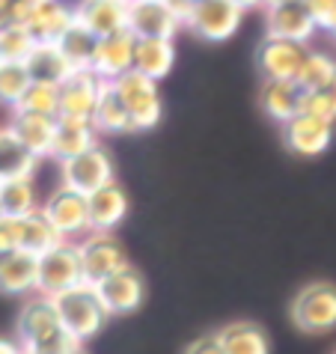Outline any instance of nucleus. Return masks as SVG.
I'll list each match as a JSON object with an SVG mask.
<instances>
[{
  "mask_svg": "<svg viewBox=\"0 0 336 354\" xmlns=\"http://www.w3.org/2000/svg\"><path fill=\"white\" fill-rule=\"evenodd\" d=\"M102 86L104 81H98L90 68H75L60 84V116H66V120H93Z\"/></svg>",
  "mask_w": 336,
  "mask_h": 354,
  "instance_id": "nucleus-15",
  "label": "nucleus"
},
{
  "mask_svg": "<svg viewBox=\"0 0 336 354\" xmlns=\"http://www.w3.org/2000/svg\"><path fill=\"white\" fill-rule=\"evenodd\" d=\"M18 346L24 354H68L81 348V342L60 324L51 298L36 295L18 316Z\"/></svg>",
  "mask_w": 336,
  "mask_h": 354,
  "instance_id": "nucleus-1",
  "label": "nucleus"
},
{
  "mask_svg": "<svg viewBox=\"0 0 336 354\" xmlns=\"http://www.w3.org/2000/svg\"><path fill=\"white\" fill-rule=\"evenodd\" d=\"M12 223H15V250L27 253V257H33V259L45 257L48 250L63 241L39 209L24 214V218H12Z\"/></svg>",
  "mask_w": 336,
  "mask_h": 354,
  "instance_id": "nucleus-20",
  "label": "nucleus"
},
{
  "mask_svg": "<svg viewBox=\"0 0 336 354\" xmlns=\"http://www.w3.org/2000/svg\"><path fill=\"white\" fill-rule=\"evenodd\" d=\"M54 125H57L54 116H36V113H18V111H12V120H9L6 129L24 143L27 152L36 155L39 161H45V158H51Z\"/></svg>",
  "mask_w": 336,
  "mask_h": 354,
  "instance_id": "nucleus-21",
  "label": "nucleus"
},
{
  "mask_svg": "<svg viewBox=\"0 0 336 354\" xmlns=\"http://www.w3.org/2000/svg\"><path fill=\"white\" fill-rule=\"evenodd\" d=\"M304 6L310 9L319 30H330L336 24V0H304Z\"/></svg>",
  "mask_w": 336,
  "mask_h": 354,
  "instance_id": "nucleus-37",
  "label": "nucleus"
},
{
  "mask_svg": "<svg viewBox=\"0 0 336 354\" xmlns=\"http://www.w3.org/2000/svg\"><path fill=\"white\" fill-rule=\"evenodd\" d=\"M75 21H81L86 30H93L98 39L125 30L128 3L125 0H81L75 9Z\"/></svg>",
  "mask_w": 336,
  "mask_h": 354,
  "instance_id": "nucleus-18",
  "label": "nucleus"
},
{
  "mask_svg": "<svg viewBox=\"0 0 336 354\" xmlns=\"http://www.w3.org/2000/svg\"><path fill=\"white\" fill-rule=\"evenodd\" d=\"M134 48H137V36L128 30L120 33H111V36H102L95 45V57H93V66L90 72L104 84H113L116 77H122L125 72L134 68Z\"/></svg>",
  "mask_w": 336,
  "mask_h": 354,
  "instance_id": "nucleus-13",
  "label": "nucleus"
},
{
  "mask_svg": "<svg viewBox=\"0 0 336 354\" xmlns=\"http://www.w3.org/2000/svg\"><path fill=\"white\" fill-rule=\"evenodd\" d=\"M298 98L301 90L298 84H289V81H265L262 84V111L271 116L274 122H289L292 116H298Z\"/></svg>",
  "mask_w": 336,
  "mask_h": 354,
  "instance_id": "nucleus-30",
  "label": "nucleus"
},
{
  "mask_svg": "<svg viewBox=\"0 0 336 354\" xmlns=\"http://www.w3.org/2000/svg\"><path fill=\"white\" fill-rule=\"evenodd\" d=\"M185 354H223V348H221L217 333H205V337H196L191 346L185 348Z\"/></svg>",
  "mask_w": 336,
  "mask_h": 354,
  "instance_id": "nucleus-38",
  "label": "nucleus"
},
{
  "mask_svg": "<svg viewBox=\"0 0 336 354\" xmlns=\"http://www.w3.org/2000/svg\"><path fill=\"white\" fill-rule=\"evenodd\" d=\"M244 12L239 6H232L230 0H200L191 6V12L185 18V27L194 36L205 39V42H226L239 33Z\"/></svg>",
  "mask_w": 336,
  "mask_h": 354,
  "instance_id": "nucleus-7",
  "label": "nucleus"
},
{
  "mask_svg": "<svg viewBox=\"0 0 336 354\" xmlns=\"http://www.w3.org/2000/svg\"><path fill=\"white\" fill-rule=\"evenodd\" d=\"M30 3H48V0H30Z\"/></svg>",
  "mask_w": 336,
  "mask_h": 354,
  "instance_id": "nucleus-47",
  "label": "nucleus"
},
{
  "mask_svg": "<svg viewBox=\"0 0 336 354\" xmlns=\"http://www.w3.org/2000/svg\"><path fill=\"white\" fill-rule=\"evenodd\" d=\"M60 176H63L66 188H72V191L84 194V196H90L93 191L116 182L113 158L107 155V149H102V146H93V149H86L81 155H75V158L63 161Z\"/></svg>",
  "mask_w": 336,
  "mask_h": 354,
  "instance_id": "nucleus-9",
  "label": "nucleus"
},
{
  "mask_svg": "<svg viewBox=\"0 0 336 354\" xmlns=\"http://www.w3.org/2000/svg\"><path fill=\"white\" fill-rule=\"evenodd\" d=\"M125 3H128V0H125Z\"/></svg>",
  "mask_w": 336,
  "mask_h": 354,
  "instance_id": "nucleus-52",
  "label": "nucleus"
},
{
  "mask_svg": "<svg viewBox=\"0 0 336 354\" xmlns=\"http://www.w3.org/2000/svg\"><path fill=\"white\" fill-rule=\"evenodd\" d=\"M310 54L306 45L298 42H283V39H265L256 60H259V72L265 81H298V72Z\"/></svg>",
  "mask_w": 336,
  "mask_h": 354,
  "instance_id": "nucleus-14",
  "label": "nucleus"
},
{
  "mask_svg": "<svg viewBox=\"0 0 336 354\" xmlns=\"http://www.w3.org/2000/svg\"><path fill=\"white\" fill-rule=\"evenodd\" d=\"M27 86H30V75H27L24 63L0 60V104H6L15 111V104L21 102Z\"/></svg>",
  "mask_w": 336,
  "mask_h": 354,
  "instance_id": "nucleus-34",
  "label": "nucleus"
},
{
  "mask_svg": "<svg viewBox=\"0 0 336 354\" xmlns=\"http://www.w3.org/2000/svg\"><path fill=\"white\" fill-rule=\"evenodd\" d=\"M39 277V259L27 253H9L0 259V292L3 295H33Z\"/></svg>",
  "mask_w": 336,
  "mask_h": 354,
  "instance_id": "nucleus-26",
  "label": "nucleus"
},
{
  "mask_svg": "<svg viewBox=\"0 0 336 354\" xmlns=\"http://www.w3.org/2000/svg\"><path fill=\"white\" fill-rule=\"evenodd\" d=\"M0 209L3 218H24L39 209L33 179H0Z\"/></svg>",
  "mask_w": 336,
  "mask_h": 354,
  "instance_id": "nucleus-31",
  "label": "nucleus"
},
{
  "mask_svg": "<svg viewBox=\"0 0 336 354\" xmlns=\"http://www.w3.org/2000/svg\"><path fill=\"white\" fill-rule=\"evenodd\" d=\"M292 322L306 333H324L336 328V286L310 283L292 301Z\"/></svg>",
  "mask_w": 336,
  "mask_h": 354,
  "instance_id": "nucleus-6",
  "label": "nucleus"
},
{
  "mask_svg": "<svg viewBox=\"0 0 336 354\" xmlns=\"http://www.w3.org/2000/svg\"><path fill=\"white\" fill-rule=\"evenodd\" d=\"M116 93H120L122 104L128 107V116H131L134 131H149L161 122L164 104H161V93H158V84L143 77L140 72H125L122 77L113 81Z\"/></svg>",
  "mask_w": 336,
  "mask_h": 354,
  "instance_id": "nucleus-3",
  "label": "nucleus"
},
{
  "mask_svg": "<svg viewBox=\"0 0 336 354\" xmlns=\"http://www.w3.org/2000/svg\"><path fill=\"white\" fill-rule=\"evenodd\" d=\"M68 354H86L84 348H75V351H68Z\"/></svg>",
  "mask_w": 336,
  "mask_h": 354,
  "instance_id": "nucleus-44",
  "label": "nucleus"
},
{
  "mask_svg": "<svg viewBox=\"0 0 336 354\" xmlns=\"http://www.w3.org/2000/svg\"><path fill=\"white\" fill-rule=\"evenodd\" d=\"M176 63V45L173 39H137L134 48V72H140L149 81H161L170 75Z\"/></svg>",
  "mask_w": 336,
  "mask_h": 354,
  "instance_id": "nucleus-23",
  "label": "nucleus"
},
{
  "mask_svg": "<svg viewBox=\"0 0 336 354\" xmlns=\"http://www.w3.org/2000/svg\"><path fill=\"white\" fill-rule=\"evenodd\" d=\"M98 298H102V307L107 316H128L134 313L137 307L143 304V295H146V283L140 277V271L125 265L111 277H104L102 283L95 286Z\"/></svg>",
  "mask_w": 336,
  "mask_h": 354,
  "instance_id": "nucleus-12",
  "label": "nucleus"
},
{
  "mask_svg": "<svg viewBox=\"0 0 336 354\" xmlns=\"http://www.w3.org/2000/svg\"><path fill=\"white\" fill-rule=\"evenodd\" d=\"M57 48H60V54L68 60L72 68H90L93 66V57H95V45H98V36L93 30H86L81 21H75L66 27V30L57 36Z\"/></svg>",
  "mask_w": 336,
  "mask_h": 354,
  "instance_id": "nucleus-29",
  "label": "nucleus"
},
{
  "mask_svg": "<svg viewBox=\"0 0 336 354\" xmlns=\"http://www.w3.org/2000/svg\"><path fill=\"white\" fill-rule=\"evenodd\" d=\"M336 77V60L330 54H321V51H310L306 60L298 72V90L301 93H321L324 86Z\"/></svg>",
  "mask_w": 336,
  "mask_h": 354,
  "instance_id": "nucleus-32",
  "label": "nucleus"
},
{
  "mask_svg": "<svg viewBox=\"0 0 336 354\" xmlns=\"http://www.w3.org/2000/svg\"><path fill=\"white\" fill-rule=\"evenodd\" d=\"M33 48H36V39L24 24H3L0 27V60L24 63Z\"/></svg>",
  "mask_w": 336,
  "mask_h": 354,
  "instance_id": "nucleus-35",
  "label": "nucleus"
},
{
  "mask_svg": "<svg viewBox=\"0 0 336 354\" xmlns=\"http://www.w3.org/2000/svg\"><path fill=\"white\" fill-rule=\"evenodd\" d=\"M283 129H286L283 137H286L289 152L301 155V158H315V155H321L333 140V122L315 120V116H304V113L292 116Z\"/></svg>",
  "mask_w": 336,
  "mask_h": 354,
  "instance_id": "nucleus-16",
  "label": "nucleus"
},
{
  "mask_svg": "<svg viewBox=\"0 0 336 354\" xmlns=\"http://www.w3.org/2000/svg\"><path fill=\"white\" fill-rule=\"evenodd\" d=\"M84 283L81 277V257H77V241H60L45 257H39V277L36 292L42 298H57L60 292Z\"/></svg>",
  "mask_w": 336,
  "mask_h": 354,
  "instance_id": "nucleus-4",
  "label": "nucleus"
},
{
  "mask_svg": "<svg viewBox=\"0 0 336 354\" xmlns=\"http://www.w3.org/2000/svg\"><path fill=\"white\" fill-rule=\"evenodd\" d=\"M324 95H328V102H330V107H333V113H336V77H333V81L328 84V86H324V90H321Z\"/></svg>",
  "mask_w": 336,
  "mask_h": 354,
  "instance_id": "nucleus-42",
  "label": "nucleus"
},
{
  "mask_svg": "<svg viewBox=\"0 0 336 354\" xmlns=\"http://www.w3.org/2000/svg\"><path fill=\"white\" fill-rule=\"evenodd\" d=\"M24 68H27V75H30V81L51 84V86H60L66 77L75 72L54 42H36V48L27 54Z\"/></svg>",
  "mask_w": 336,
  "mask_h": 354,
  "instance_id": "nucleus-22",
  "label": "nucleus"
},
{
  "mask_svg": "<svg viewBox=\"0 0 336 354\" xmlns=\"http://www.w3.org/2000/svg\"><path fill=\"white\" fill-rule=\"evenodd\" d=\"M185 3H191V6H194V3H200V0H185Z\"/></svg>",
  "mask_w": 336,
  "mask_h": 354,
  "instance_id": "nucleus-46",
  "label": "nucleus"
},
{
  "mask_svg": "<svg viewBox=\"0 0 336 354\" xmlns=\"http://www.w3.org/2000/svg\"><path fill=\"white\" fill-rule=\"evenodd\" d=\"M125 27L137 39H173L182 30V21L167 0H128Z\"/></svg>",
  "mask_w": 336,
  "mask_h": 354,
  "instance_id": "nucleus-10",
  "label": "nucleus"
},
{
  "mask_svg": "<svg viewBox=\"0 0 336 354\" xmlns=\"http://www.w3.org/2000/svg\"><path fill=\"white\" fill-rule=\"evenodd\" d=\"M77 257H81V277L90 286H98L104 277L128 265L122 244L113 232H90L84 241H77Z\"/></svg>",
  "mask_w": 336,
  "mask_h": 354,
  "instance_id": "nucleus-8",
  "label": "nucleus"
},
{
  "mask_svg": "<svg viewBox=\"0 0 336 354\" xmlns=\"http://www.w3.org/2000/svg\"><path fill=\"white\" fill-rule=\"evenodd\" d=\"M223 354H268V337L253 322H232L223 330H217Z\"/></svg>",
  "mask_w": 336,
  "mask_h": 354,
  "instance_id": "nucleus-28",
  "label": "nucleus"
},
{
  "mask_svg": "<svg viewBox=\"0 0 336 354\" xmlns=\"http://www.w3.org/2000/svg\"><path fill=\"white\" fill-rule=\"evenodd\" d=\"M319 33L310 9L304 0H289V3L265 6V39H283V42H298L306 45Z\"/></svg>",
  "mask_w": 336,
  "mask_h": 354,
  "instance_id": "nucleus-11",
  "label": "nucleus"
},
{
  "mask_svg": "<svg viewBox=\"0 0 336 354\" xmlns=\"http://www.w3.org/2000/svg\"><path fill=\"white\" fill-rule=\"evenodd\" d=\"M0 221H3V209H0Z\"/></svg>",
  "mask_w": 336,
  "mask_h": 354,
  "instance_id": "nucleus-48",
  "label": "nucleus"
},
{
  "mask_svg": "<svg viewBox=\"0 0 336 354\" xmlns=\"http://www.w3.org/2000/svg\"><path fill=\"white\" fill-rule=\"evenodd\" d=\"M0 129H3V125H0Z\"/></svg>",
  "mask_w": 336,
  "mask_h": 354,
  "instance_id": "nucleus-50",
  "label": "nucleus"
},
{
  "mask_svg": "<svg viewBox=\"0 0 336 354\" xmlns=\"http://www.w3.org/2000/svg\"><path fill=\"white\" fill-rule=\"evenodd\" d=\"M232 6H239L241 12H250V9H259L262 6V0H230Z\"/></svg>",
  "mask_w": 336,
  "mask_h": 354,
  "instance_id": "nucleus-41",
  "label": "nucleus"
},
{
  "mask_svg": "<svg viewBox=\"0 0 336 354\" xmlns=\"http://www.w3.org/2000/svg\"><path fill=\"white\" fill-rule=\"evenodd\" d=\"M39 164L42 161L27 152L24 143L3 125L0 129V179H33Z\"/></svg>",
  "mask_w": 336,
  "mask_h": 354,
  "instance_id": "nucleus-27",
  "label": "nucleus"
},
{
  "mask_svg": "<svg viewBox=\"0 0 336 354\" xmlns=\"http://www.w3.org/2000/svg\"><path fill=\"white\" fill-rule=\"evenodd\" d=\"M277 3H289V0H262V6H277Z\"/></svg>",
  "mask_w": 336,
  "mask_h": 354,
  "instance_id": "nucleus-43",
  "label": "nucleus"
},
{
  "mask_svg": "<svg viewBox=\"0 0 336 354\" xmlns=\"http://www.w3.org/2000/svg\"><path fill=\"white\" fill-rule=\"evenodd\" d=\"M39 212L57 230L63 241H75L77 235H90V212H86V196L72 188H54L48 200L39 205Z\"/></svg>",
  "mask_w": 336,
  "mask_h": 354,
  "instance_id": "nucleus-5",
  "label": "nucleus"
},
{
  "mask_svg": "<svg viewBox=\"0 0 336 354\" xmlns=\"http://www.w3.org/2000/svg\"><path fill=\"white\" fill-rule=\"evenodd\" d=\"M0 259H3V257H0Z\"/></svg>",
  "mask_w": 336,
  "mask_h": 354,
  "instance_id": "nucleus-51",
  "label": "nucleus"
},
{
  "mask_svg": "<svg viewBox=\"0 0 336 354\" xmlns=\"http://www.w3.org/2000/svg\"><path fill=\"white\" fill-rule=\"evenodd\" d=\"M72 6H66L63 0H48V3H36L30 9L24 27L33 33L36 42H57V36L72 24Z\"/></svg>",
  "mask_w": 336,
  "mask_h": 354,
  "instance_id": "nucleus-24",
  "label": "nucleus"
},
{
  "mask_svg": "<svg viewBox=\"0 0 336 354\" xmlns=\"http://www.w3.org/2000/svg\"><path fill=\"white\" fill-rule=\"evenodd\" d=\"M51 304L57 310L60 324L77 342H86L90 337H95L104 328V322L111 319L102 307V298H98L95 286H90V283H77V286L60 292L57 298H51Z\"/></svg>",
  "mask_w": 336,
  "mask_h": 354,
  "instance_id": "nucleus-2",
  "label": "nucleus"
},
{
  "mask_svg": "<svg viewBox=\"0 0 336 354\" xmlns=\"http://www.w3.org/2000/svg\"><path fill=\"white\" fill-rule=\"evenodd\" d=\"M298 113L304 116H315V120H328V122H336V113L328 102L324 93H301L298 98Z\"/></svg>",
  "mask_w": 336,
  "mask_h": 354,
  "instance_id": "nucleus-36",
  "label": "nucleus"
},
{
  "mask_svg": "<svg viewBox=\"0 0 336 354\" xmlns=\"http://www.w3.org/2000/svg\"><path fill=\"white\" fill-rule=\"evenodd\" d=\"M98 146V131L93 120H66V116H57L54 125V143H51V158L54 161H68L75 155H81L86 149Z\"/></svg>",
  "mask_w": 336,
  "mask_h": 354,
  "instance_id": "nucleus-19",
  "label": "nucleus"
},
{
  "mask_svg": "<svg viewBox=\"0 0 336 354\" xmlns=\"http://www.w3.org/2000/svg\"><path fill=\"white\" fill-rule=\"evenodd\" d=\"M93 125L98 134H131V116H128V107L122 104L120 93H116L113 84H104L102 93H98L95 111H93Z\"/></svg>",
  "mask_w": 336,
  "mask_h": 354,
  "instance_id": "nucleus-25",
  "label": "nucleus"
},
{
  "mask_svg": "<svg viewBox=\"0 0 336 354\" xmlns=\"http://www.w3.org/2000/svg\"><path fill=\"white\" fill-rule=\"evenodd\" d=\"M328 33H330V36H333V39H336V24H333V27H330V30H328Z\"/></svg>",
  "mask_w": 336,
  "mask_h": 354,
  "instance_id": "nucleus-45",
  "label": "nucleus"
},
{
  "mask_svg": "<svg viewBox=\"0 0 336 354\" xmlns=\"http://www.w3.org/2000/svg\"><path fill=\"white\" fill-rule=\"evenodd\" d=\"M86 212H90V232H113L128 214V196L120 185L111 182L86 196Z\"/></svg>",
  "mask_w": 336,
  "mask_h": 354,
  "instance_id": "nucleus-17",
  "label": "nucleus"
},
{
  "mask_svg": "<svg viewBox=\"0 0 336 354\" xmlns=\"http://www.w3.org/2000/svg\"><path fill=\"white\" fill-rule=\"evenodd\" d=\"M15 253V223L12 218H3L0 221V257H9Z\"/></svg>",
  "mask_w": 336,
  "mask_h": 354,
  "instance_id": "nucleus-39",
  "label": "nucleus"
},
{
  "mask_svg": "<svg viewBox=\"0 0 336 354\" xmlns=\"http://www.w3.org/2000/svg\"><path fill=\"white\" fill-rule=\"evenodd\" d=\"M0 354H24V351H21V346H18V342L0 337Z\"/></svg>",
  "mask_w": 336,
  "mask_h": 354,
  "instance_id": "nucleus-40",
  "label": "nucleus"
},
{
  "mask_svg": "<svg viewBox=\"0 0 336 354\" xmlns=\"http://www.w3.org/2000/svg\"><path fill=\"white\" fill-rule=\"evenodd\" d=\"M0 27H3V21H0Z\"/></svg>",
  "mask_w": 336,
  "mask_h": 354,
  "instance_id": "nucleus-49",
  "label": "nucleus"
},
{
  "mask_svg": "<svg viewBox=\"0 0 336 354\" xmlns=\"http://www.w3.org/2000/svg\"><path fill=\"white\" fill-rule=\"evenodd\" d=\"M18 113H36V116H60V86L51 84H36L30 81L21 102L15 104Z\"/></svg>",
  "mask_w": 336,
  "mask_h": 354,
  "instance_id": "nucleus-33",
  "label": "nucleus"
}]
</instances>
